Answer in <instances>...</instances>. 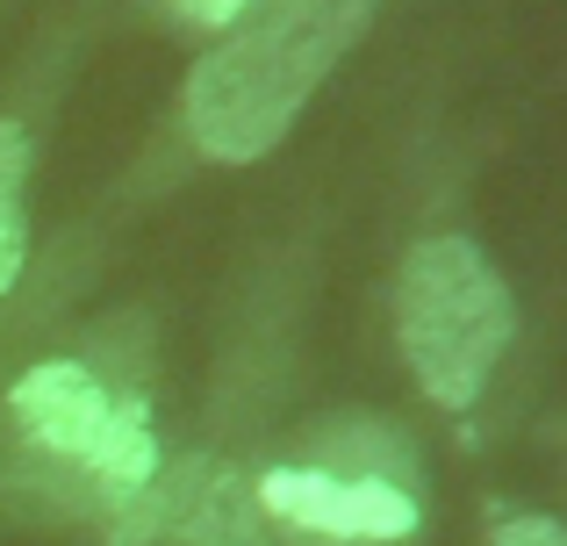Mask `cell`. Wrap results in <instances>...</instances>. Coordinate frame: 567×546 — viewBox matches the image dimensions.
I'll list each match as a JSON object with an SVG mask.
<instances>
[{
    "mask_svg": "<svg viewBox=\"0 0 567 546\" xmlns=\"http://www.w3.org/2000/svg\"><path fill=\"white\" fill-rule=\"evenodd\" d=\"M374 0H251L187 80V137L216 166H251L295 130L317 86L367 37Z\"/></svg>",
    "mask_w": 567,
    "mask_h": 546,
    "instance_id": "1",
    "label": "cell"
},
{
    "mask_svg": "<svg viewBox=\"0 0 567 546\" xmlns=\"http://www.w3.org/2000/svg\"><path fill=\"white\" fill-rule=\"evenodd\" d=\"M395 338L431 403L467 410L517 338V302L474 238H424L395 274Z\"/></svg>",
    "mask_w": 567,
    "mask_h": 546,
    "instance_id": "2",
    "label": "cell"
},
{
    "mask_svg": "<svg viewBox=\"0 0 567 546\" xmlns=\"http://www.w3.org/2000/svg\"><path fill=\"white\" fill-rule=\"evenodd\" d=\"M8 403H14V418H22L29 446H43L51 461H72L109 496H137L144 482L158 475L152 410H144L137 395H109L94 367L43 360L8 389Z\"/></svg>",
    "mask_w": 567,
    "mask_h": 546,
    "instance_id": "3",
    "label": "cell"
},
{
    "mask_svg": "<svg viewBox=\"0 0 567 546\" xmlns=\"http://www.w3.org/2000/svg\"><path fill=\"white\" fill-rule=\"evenodd\" d=\"M266 518L295 525L309 539L331 546H395L416 533V475L402 439L388 432L367 461H352L346 446H331V461H288L266 467L251 482Z\"/></svg>",
    "mask_w": 567,
    "mask_h": 546,
    "instance_id": "4",
    "label": "cell"
},
{
    "mask_svg": "<svg viewBox=\"0 0 567 546\" xmlns=\"http://www.w3.org/2000/svg\"><path fill=\"white\" fill-rule=\"evenodd\" d=\"M109 546H274L251 475L223 453L158 461L137 496H123Z\"/></svg>",
    "mask_w": 567,
    "mask_h": 546,
    "instance_id": "5",
    "label": "cell"
},
{
    "mask_svg": "<svg viewBox=\"0 0 567 546\" xmlns=\"http://www.w3.org/2000/svg\"><path fill=\"white\" fill-rule=\"evenodd\" d=\"M29 259V130L0 123V295L22 280Z\"/></svg>",
    "mask_w": 567,
    "mask_h": 546,
    "instance_id": "6",
    "label": "cell"
},
{
    "mask_svg": "<svg viewBox=\"0 0 567 546\" xmlns=\"http://www.w3.org/2000/svg\"><path fill=\"white\" fill-rule=\"evenodd\" d=\"M488 546H567V533H560L554 518H539V511H511V518L496 511V525H488Z\"/></svg>",
    "mask_w": 567,
    "mask_h": 546,
    "instance_id": "7",
    "label": "cell"
},
{
    "mask_svg": "<svg viewBox=\"0 0 567 546\" xmlns=\"http://www.w3.org/2000/svg\"><path fill=\"white\" fill-rule=\"evenodd\" d=\"M166 8H173V14H181V22H187V29H208V37H223V29H230V22H237V14H245V8H251V0H166Z\"/></svg>",
    "mask_w": 567,
    "mask_h": 546,
    "instance_id": "8",
    "label": "cell"
}]
</instances>
